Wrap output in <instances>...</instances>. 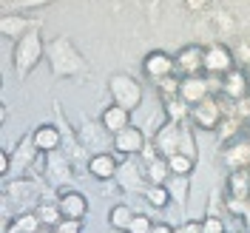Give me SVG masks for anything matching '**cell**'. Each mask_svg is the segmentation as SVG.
I'll list each match as a JSON object with an SVG mask.
<instances>
[{"label":"cell","mask_w":250,"mask_h":233,"mask_svg":"<svg viewBox=\"0 0 250 233\" xmlns=\"http://www.w3.org/2000/svg\"><path fill=\"white\" fill-rule=\"evenodd\" d=\"M43 57V40H40V29H31L15 43V68L20 77H26L31 68Z\"/></svg>","instance_id":"obj_1"},{"label":"cell","mask_w":250,"mask_h":233,"mask_svg":"<svg viewBox=\"0 0 250 233\" xmlns=\"http://www.w3.org/2000/svg\"><path fill=\"white\" fill-rule=\"evenodd\" d=\"M108 88H111L114 103L123 106V108H128V111H134L142 103V85L131 77V74H114V77L108 80Z\"/></svg>","instance_id":"obj_2"},{"label":"cell","mask_w":250,"mask_h":233,"mask_svg":"<svg viewBox=\"0 0 250 233\" xmlns=\"http://www.w3.org/2000/svg\"><path fill=\"white\" fill-rule=\"evenodd\" d=\"M190 120L202 131H216L222 120H225V108H222V97H205L199 106H193Z\"/></svg>","instance_id":"obj_3"},{"label":"cell","mask_w":250,"mask_h":233,"mask_svg":"<svg viewBox=\"0 0 250 233\" xmlns=\"http://www.w3.org/2000/svg\"><path fill=\"white\" fill-rule=\"evenodd\" d=\"M48 57H51V68H54V74H74L83 68V60L77 57V51L71 48L68 40H54L51 46H48Z\"/></svg>","instance_id":"obj_4"},{"label":"cell","mask_w":250,"mask_h":233,"mask_svg":"<svg viewBox=\"0 0 250 233\" xmlns=\"http://www.w3.org/2000/svg\"><path fill=\"white\" fill-rule=\"evenodd\" d=\"M233 63H236L233 51L228 46H222V43H213V46L205 48V71L213 74V77H225L228 71H233L236 68Z\"/></svg>","instance_id":"obj_5"},{"label":"cell","mask_w":250,"mask_h":233,"mask_svg":"<svg viewBox=\"0 0 250 233\" xmlns=\"http://www.w3.org/2000/svg\"><path fill=\"white\" fill-rule=\"evenodd\" d=\"M199 71H205V48L199 43L182 46L176 51V74L182 77H196Z\"/></svg>","instance_id":"obj_6"},{"label":"cell","mask_w":250,"mask_h":233,"mask_svg":"<svg viewBox=\"0 0 250 233\" xmlns=\"http://www.w3.org/2000/svg\"><path fill=\"white\" fill-rule=\"evenodd\" d=\"M142 71H145V77H151L154 83H159V80L176 74V60H173L168 51H151L142 60Z\"/></svg>","instance_id":"obj_7"},{"label":"cell","mask_w":250,"mask_h":233,"mask_svg":"<svg viewBox=\"0 0 250 233\" xmlns=\"http://www.w3.org/2000/svg\"><path fill=\"white\" fill-rule=\"evenodd\" d=\"M219 88H222V97L239 103V100L250 97V74L245 68H233V71H228V74L222 77V85H219Z\"/></svg>","instance_id":"obj_8"},{"label":"cell","mask_w":250,"mask_h":233,"mask_svg":"<svg viewBox=\"0 0 250 233\" xmlns=\"http://www.w3.org/2000/svg\"><path fill=\"white\" fill-rule=\"evenodd\" d=\"M57 205H60V211H62V219L83 222L85 213H88V199L80 191H62V193H57Z\"/></svg>","instance_id":"obj_9"},{"label":"cell","mask_w":250,"mask_h":233,"mask_svg":"<svg viewBox=\"0 0 250 233\" xmlns=\"http://www.w3.org/2000/svg\"><path fill=\"white\" fill-rule=\"evenodd\" d=\"M154 145L159 148V154L162 156H171L179 151V145H182V125L176 123H165L159 131L154 134Z\"/></svg>","instance_id":"obj_10"},{"label":"cell","mask_w":250,"mask_h":233,"mask_svg":"<svg viewBox=\"0 0 250 233\" xmlns=\"http://www.w3.org/2000/svg\"><path fill=\"white\" fill-rule=\"evenodd\" d=\"M31 142L37 145V151H40V154H54V151L60 148V142H62V131L57 128V125L43 123V125H37V128H34Z\"/></svg>","instance_id":"obj_11"},{"label":"cell","mask_w":250,"mask_h":233,"mask_svg":"<svg viewBox=\"0 0 250 233\" xmlns=\"http://www.w3.org/2000/svg\"><path fill=\"white\" fill-rule=\"evenodd\" d=\"M179 97L185 100L188 106H199L205 97H210V85L202 74L196 77H182V85H179Z\"/></svg>","instance_id":"obj_12"},{"label":"cell","mask_w":250,"mask_h":233,"mask_svg":"<svg viewBox=\"0 0 250 233\" xmlns=\"http://www.w3.org/2000/svg\"><path fill=\"white\" fill-rule=\"evenodd\" d=\"M120 154H142V148H145V134H142L137 125H128L125 131H120L114 142H111Z\"/></svg>","instance_id":"obj_13"},{"label":"cell","mask_w":250,"mask_h":233,"mask_svg":"<svg viewBox=\"0 0 250 233\" xmlns=\"http://www.w3.org/2000/svg\"><path fill=\"white\" fill-rule=\"evenodd\" d=\"M225 165H228L230 171L250 168V137H239L236 142L228 145V151H225Z\"/></svg>","instance_id":"obj_14"},{"label":"cell","mask_w":250,"mask_h":233,"mask_svg":"<svg viewBox=\"0 0 250 233\" xmlns=\"http://www.w3.org/2000/svg\"><path fill=\"white\" fill-rule=\"evenodd\" d=\"M88 173H91L94 179H117V173H120V165H117V159L111 154H94L88 159Z\"/></svg>","instance_id":"obj_15"},{"label":"cell","mask_w":250,"mask_h":233,"mask_svg":"<svg viewBox=\"0 0 250 233\" xmlns=\"http://www.w3.org/2000/svg\"><path fill=\"white\" fill-rule=\"evenodd\" d=\"M100 123H103V128L108 131V134H120V131H125L128 125H131V117H128V108H123V106H108V108L103 111V117H100Z\"/></svg>","instance_id":"obj_16"},{"label":"cell","mask_w":250,"mask_h":233,"mask_svg":"<svg viewBox=\"0 0 250 233\" xmlns=\"http://www.w3.org/2000/svg\"><path fill=\"white\" fill-rule=\"evenodd\" d=\"M228 196L242 199V202H248L250 199V171L248 168H242V171H230V176H228Z\"/></svg>","instance_id":"obj_17"},{"label":"cell","mask_w":250,"mask_h":233,"mask_svg":"<svg viewBox=\"0 0 250 233\" xmlns=\"http://www.w3.org/2000/svg\"><path fill=\"white\" fill-rule=\"evenodd\" d=\"M29 26H34L31 20H26V17L20 15H3V23H0V31L6 34V37H15V40H20L23 34H29ZM37 29V26H34Z\"/></svg>","instance_id":"obj_18"},{"label":"cell","mask_w":250,"mask_h":233,"mask_svg":"<svg viewBox=\"0 0 250 233\" xmlns=\"http://www.w3.org/2000/svg\"><path fill=\"white\" fill-rule=\"evenodd\" d=\"M31 159H40V151H37V145L29 140L20 142V148L15 151V156H12V162H15V171L17 173H26V168L31 165Z\"/></svg>","instance_id":"obj_19"},{"label":"cell","mask_w":250,"mask_h":233,"mask_svg":"<svg viewBox=\"0 0 250 233\" xmlns=\"http://www.w3.org/2000/svg\"><path fill=\"white\" fill-rule=\"evenodd\" d=\"M165 106V117H168V123H176V125H185L190 120V114H193V106H188L182 97H176V100H168V103H162Z\"/></svg>","instance_id":"obj_20"},{"label":"cell","mask_w":250,"mask_h":233,"mask_svg":"<svg viewBox=\"0 0 250 233\" xmlns=\"http://www.w3.org/2000/svg\"><path fill=\"white\" fill-rule=\"evenodd\" d=\"M34 213L40 216L43 228H57V225L62 222V211H60V205L57 202H40Z\"/></svg>","instance_id":"obj_21"},{"label":"cell","mask_w":250,"mask_h":233,"mask_svg":"<svg viewBox=\"0 0 250 233\" xmlns=\"http://www.w3.org/2000/svg\"><path fill=\"white\" fill-rule=\"evenodd\" d=\"M48 179L54 182V185H60L62 179H68V159L65 156H60L57 151L54 154H48Z\"/></svg>","instance_id":"obj_22"},{"label":"cell","mask_w":250,"mask_h":233,"mask_svg":"<svg viewBox=\"0 0 250 233\" xmlns=\"http://www.w3.org/2000/svg\"><path fill=\"white\" fill-rule=\"evenodd\" d=\"M145 168H148V171H145V176L151 179V185H165V179H168V176H173L171 168H168V159H165V156H159V159H154V162H148Z\"/></svg>","instance_id":"obj_23"},{"label":"cell","mask_w":250,"mask_h":233,"mask_svg":"<svg viewBox=\"0 0 250 233\" xmlns=\"http://www.w3.org/2000/svg\"><path fill=\"white\" fill-rule=\"evenodd\" d=\"M40 228H43V222H40L37 213H20V216L12 222L9 233H40Z\"/></svg>","instance_id":"obj_24"},{"label":"cell","mask_w":250,"mask_h":233,"mask_svg":"<svg viewBox=\"0 0 250 233\" xmlns=\"http://www.w3.org/2000/svg\"><path fill=\"white\" fill-rule=\"evenodd\" d=\"M131 219H134L131 208H128V205H117V208H111V213H108V225L114 228V231H125L128 233Z\"/></svg>","instance_id":"obj_25"},{"label":"cell","mask_w":250,"mask_h":233,"mask_svg":"<svg viewBox=\"0 0 250 233\" xmlns=\"http://www.w3.org/2000/svg\"><path fill=\"white\" fill-rule=\"evenodd\" d=\"M168 159V168H171L173 176H188V173L193 171V156L182 154V151H176V154L165 156Z\"/></svg>","instance_id":"obj_26"},{"label":"cell","mask_w":250,"mask_h":233,"mask_svg":"<svg viewBox=\"0 0 250 233\" xmlns=\"http://www.w3.org/2000/svg\"><path fill=\"white\" fill-rule=\"evenodd\" d=\"M117 179H120V185L123 188H134V191H140L142 188V171L137 165H120V173H117Z\"/></svg>","instance_id":"obj_27"},{"label":"cell","mask_w":250,"mask_h":233,"mask_svg":"<svg viewBox=\"0 0 250 233\" xmlns=\"http://www.w3.org/2000/svg\"><path fill=\"white\" fill-rule=\"evenodd\" d=\"M145 199L154 208H165L173 196H171V191H168V185H148L145 188Z\"/></svg>","instance_id":"obj_28"},{"label":"cell","mask_w":250,"mask_h":233,"mask_svg":"<svg viewBox=\"0 0 250 233\" xmlns=\"http://www.w3.org/2000/svg\"><path fill=\"white\" fill-rule=\"evenodd\" d=\"M239 134H242V120H239V117H225L222 125H219V137L225 142H236Z\"/></svg>","instance_id":"obj_29"},{"label":"cell","mask_w":250,"mask_h":233,"mask_svg":"<svg viewBox=\"0 0 250 233\" xmlns=\"http://www.w3.org/2000/svg\"><path fill=\"white\" fill-rule=\"evenodd\" d=\"M154 85L159 88V97H162V103H168V100H176V97H179V85H182V80L165 77V80H159V83H154Z\"/></svg>","instance_id":"obj_30"},{"label":"cell","mask_w":250,"mask_h":233,"mask_svg":"<svg viewBox=\"0 0 250 233\" xmlns=\"http://www.w3.org/2000/svg\"><path fill=\"white\" fill-rule=\"evenodd\" d=\"M151 231H154V222H151V216H145V213H134L128 233H151Z\"/></svg>","instance_id":"obj_31"},{"label":"cell","mask_w":250,"mask_h":233,"mask_svg":"<svg viewBox=\"0 0 250 233\" xmlns=\"http://www.w3.org/2000/svg\"><path fill=\"white\" fill-rule=\"evenodd\" d=\"M202 233H225V222H222V216L208 213V216L202 219Z\"/></svg>","instance_id":"obj_32"},{"label":"cell","mask_w":250,"mask_h":233,"mask_svg":"<svg viewBox=\"0 0 250 233\" xmlns=\"http://www.w3.org/2000/svg\"><path fill=\"white\" fill-rule=\"evenodd\" d=\"M185 179H188V176H173V182L168 185L171 196H173V199H179V202H185V188H188Z\"/></svg>","instance_id":"obj_33"},{"label":"cell","mask_w":250,"mask_h":233,"mask_svg":"<svg viewBox=\"0 0 250 233\" xmlns=\"http://www.w3.org/2000/svg\"><path fill=\"white\" fill-rule=\"evenodd\" d=\"M54 233H83V222H77V219H62L60 225L54 228Z\"/></svg>","instance_id":"obj_34"},{"label":"cell","mask_w":250,"mask_h":233,"mask_svg":"<svg viewBox=\"0 0 250 233\" xmlns=\"http://www.w3.org/2000/svg\"><path fill=\"white\" fill-rule=\"evenodd\" d=\"M9 171H12V154L9 151H0V176H6Z\"/></svg>","instance_id":"obj_35"},{"label":"cell","mask_w":250,"mask_h":233,"mask_svg":"<svg viewBox=\"0 0 250 233\" xmlns=\"http://www.w3.org/2000/svg\"><path fill=\"white\" fill-rule=\"evenodd\" d=\"M242 60H245V71L250 74V37L242 40Z\"/></svg>","instance_id":"obj_36"},{"label":"cell","mask_w":250,"mask_h":233,"mask_svg":"<svg viewBox=\"0 0 250 233\" xmlns=\"http://www.w3.org/2000/svg\"><path fill=\"white\" fill-rule=\"evenodd\" d=\"M43 3H51V0H15V9H31V6H43Z\"/></svg>","instance_id":"obj_37"},{"label":"cell","mask_w":250,"mask_h":233,"mask_svg":"<svg viewBox=\"0 0 250 233\" xmlns=\"http://www.w3.org/2000/svg\"><path fill=\"white\" fill-rule=\"evenodd\" d=\"M208 3H210V0H185V6L190 9V12H202Z\"/></svg>","instance_id":"obj_38"},{"label":"cell","mask_w":250,"mask_h":233,"mask_svg":"<svg viewBox=\"0 0 250 233\" xmlns=\"http://www.w3.org/2000/svg\"><path fill=\"white\" fill-rule=\"evenodd\" d=\"M151 233H176V231H173L171 225H165V222H156L154 231H151Z\"/></svg>","instance_id":"obj_39"},{"label":"cell","mask_w":250,"mask_h":233,"mask_svg":"<svg viewBox=\"0 0 250 233\" xmlns=\"http://www.w3.org/2000/svg\"><path fill=\"white\" fill-rule=\"evenodd\" d=\"M245 228H248V233H250V208H248V213H245Z\"/></svg>","instance_id":"obj_40"},{"label":"cell","mask_w":250,"mask_h":233,"mask_svg":"<svg viewBox=\"0 0 250 233\" xmlns=\"http://www.w3.org/2000/svg\"><path fill=\"white\" fill-rule=\"evenodd\" d=\"M40 233H54V228H40Z\"/></svg>","instance_id":"obj_41"},{"label":"cell","mask_w":250,"mask_h":233,"mask_svg":"<svg viewBox=\"0 0 250 233\" xmlns=\"http://www.w3.org/2000/svg\"><path fill=\"white\" fill-rule=\"evenodd\" d=\"M176 233H179V231H176Z\"/></svg>","instance_id":"obj_42"}]
</instances>
